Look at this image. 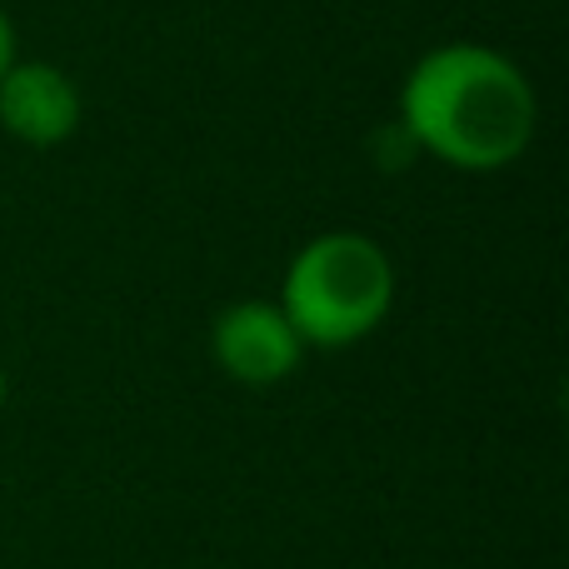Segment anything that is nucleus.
<instances>
[{
  "label": "nucleus",
  "instance_id": "nucleus-1",
  "mask_svg": "<svg viewBox=\"0 0 569 569\" xmlns=\"http://www.w3.org/2000/svg\"><path fill=\"white\" fill-rule=\"evenodd\" d=\"M400 120L430 156L455 170H505L540 126L535 86L510 56L455 40L405 76Z\"/></svg>",
  "mask_w": 569,
  "mask_h": 569
},
{
  "label": "nucleus",
  "instance_id": "nucleus-6",
  "mask_svg": "<svg viewBox=\"0 0 569 569\" xmlns=\"http://www.w3.org/2000/svg\"><path fill=\"white\" fill-rule=\"evenodd\" d=\"M0 405H6V370H0Z\"/></svg>",
  "mask_w": 569,
  "mask_h": 569
},
{
  "label": "nucleus",
  "instance_id": "nucleus-5",
  "mask_svg": "<svg viewBox=\"0 0 569 569\" xmlns=\"http://www.w3.org/2000/svg\"><path fill=\"white\" fill-rule=\"evenodd\" d=\"M16 66V26H10V16L0 10V76Z\"/></svg>",
  "mask_w": 569,
  "mask_h": 569
},
{
  "label": "nucleus",
  "instance_id": "nucleus-4",
  "mask_svg": "<svg viewBox=\"0 0 569 569\" xmlns=\"http://www.w3.org/2000/svg\"><path fill=\"white\" fill-rule=\"evenodd\" d=\"M86 116V100H80L76 80L60 66L46 60H16V66L0 76V126L20 140V146H66L80 130Z\"/></svg>",
  "mask_w": 569,
  "mask_h": 569
},
{
  "label": "nucleus",
  "instance_id": "nucleus-2",
  "mask_svg": "<svg viewBox=\"0 0 569 569\" xmlns=\"http://www.w3.org/2000/svg\"><path fill=\"white\" fill-rule=\"evenodd\" d=\"M395 305V266L360 230H330L300 246L280 284V310L305 350H345L380 330Z\"/></svg>",
  "mask_w": 569,
  "mask_h": 569
},
{
  "label": "nucleus",
  "instance_id": "nucleus-3",
  "mask_svg": "<svg viewBox=\"0 0 569 569\" xmlns=\"http://www.w3.org/2000/svg\"><path fill=\"white\" fill-rule=\"evenodd\" d=\"M210 355L236 385H280L300 370L305 345L290 330L280 305L270 300H236L210 325Z\"/></svg>",
  "mask_w": 569,
  "mask_h": 569
}]
</instances>
